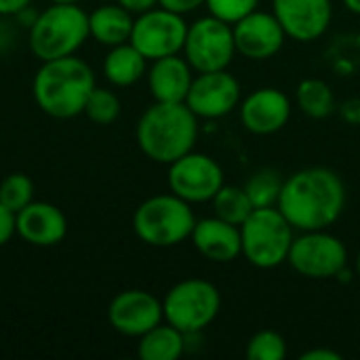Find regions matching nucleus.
Instances as JSON below:
<instances>
[{
  "instance_id": "1",
  "label": "nucleus",
  "mask_w": 360,
  "mask_h": 360,
  "mask_svg": "<svg viewBox=\"0 0 360 360\" xmlns=\"http://www.w3.org/2000/svg\"><path fill=\"white\" fill-rule=\"evenodd\" d=\"M346 184L327 167H306L283 184L278 209L297 232L329 230L346 209Z\"/></svg>"
},
{
  "instance_id": "2",
  "label": "nucleus",
  "mask_w": 360,
  "mask_h": 360,
  "mask_svg": "<svg viewBox=\"0 0 360 360\" xmlns=\"http://www.w3.org/2000/svg\"><path fill=\"white\" fill-rule=\"evenodd\" d=\"M97 86L95 72L76 55L42 61L38 68L32 93L36 105L51 118L68 120L84 112L91 91Z\"/></svg>"
},
{
  "instance_id": "3",
  "label": "nucleus",
  "mask_w": 360,
  "mask_h": 360,
  "mask_svg": "<svg viewBox=\"0 0 360 360\" xmlns=\"http://www.w3.org/2000/svg\"><path fill=\"white\" fill-rule=\"evenodd\" d=\"M198 131V116L186 103L154 101L139 116L135 139L152 162L169 167L194 150Z\"/></svg>"
},
{
  "instance_id": "4",
  "label": "nucleus",
  "mask_w": 360,
  "mask_h": 360,
  "mask_svg": "<svg viewBox=\"0 0 360 360\" xmlns=\"http://www.w3.org/2000/svg\"><path fill=\"white\" fill-rule=\"evenodd\" d=\"M91 38L89 34V13L80 4L53 2L49 8L40 11L30 27V51L40 61H51L76 51Z\"/></svg>"
},
{
  "instance_id": "5",
  "label": "nucleus",
  "mask_w": 360,
  "mask_h": 360,
  "mask_svg": "<svg viewBox=\"0 0 360 360\" xmlns=\"http://www.w3.org/2000/svg\"><path fill=\"white\" fill-rule=\"evenodd\" d=\"M196 226L192 205L177 194H156L146 198L133 213V232L148 247L169 249L186 243Z\"/></svg>"
},
{
  "instance_id": "6",
  "label": "nucleus",
  "mask_w": 360,
  "mask_h": 360,
  "mask_svg": "<svg viewBox=\"0 0 360 360\" xmlns=\"http://www.w3.org/2000/svg\"><path fill=\"white\" fill-rule=\"evenodd\" d=\"M243 257L259 270H272L287 264L295 230L278 207L255 209L240 226Z\"/></svg>"
},
{
  "instance_id": "7",
  "label": "nucleus",
  "mask_w": 360,
  "mask_h": 360,
  "mask_svg": "<svg viewBox=\"0 0 360 360\" xmlns=\"http://www.w3.org/2000/svg\"><path fill=\"white\" fill-rule=\"evenodd\" d=\"M221 310L219 289L205 278H184L162 297V314L169 325L186 335L202 333Z\"/></svg>"
},
{
  "instance_id": "8",
  "label": "nucleus",
  "mask_w": 360,
  "mask_h": 360,
  "mask_svg": "<svg viewBox=\"0 0 360 360\" xmlns=\"http://www.w3.org/2000/svg\"><path fill=\"white\" fill-rule=\"evenodd\" d=\"M287 264L304 278L329 281L348 268V249L329 230L302 232L293 238Z\"/></svg>"
},
{
  "instance_id": "9",
  "label": "nucleus",
  "mask_w": 360,
  "mask_h": 360,
  "mask_svg": "<svg viewBox=\"0 0 360 360\" xmlns=\"http://www.w3.org/2000/svg\"><path fill=\"white\" fill-rule=\"evenodd\" d=\"M181 53L196 74L228 70L236 55L232 25L213 15L196 19L188 25Z\"/></svg>"
},
{
  "instance_id": "10",
  "label": "nucleus",
  "mask_w": 360,
  "mask_h": 360,
  "mask_svg": "<svg viewBox=\"0 0 360 360\" xmlns=\"http://www.w3.org/2000/svg\"><path fill=\"white\" fill-rule=\"evenodd\" d=\"M186 34H188V23L184 15L167 11L162 6H154L135 17L129 42L148 61H154L160 57L181 53Z\"/></svg>"
},
{
  "instance_id": "11",
  "label": "nucleus",
  "mask_w": 360,
  "mask_h": 360,
  "mask_svg": "<svg viewBox=\"0 0 360 360\" xmlns=\"http://www.w3.org/2000/svg\"><path fill=\"white\" fill-rule=\"evenodd\" d=\"M169 192L177 194L190 205L211 202L213 196L226 184L221 165L202 152H188L175 162L169 165L167 171Z\"/></svg>"
},
{
  "instance_id": "12",
  "label": "nucleus",
  "mask_w": 360,
  "mask_h": 360,
  "mask_svg": "<svg viewBox=\"0 0 360 360\" xmlns=\"http://www.w3.org/2000/svg\"><path fill=\"white\" fill-rule=\"evenodd\" d=\"M240 101V82L228 70L196 74L186 97V105L205 120H217L232 114Z\"/></svg>"
},
{
  "instance_id": "13",
  "label": "nucleus",
  "mask_w": 360,
  "mask_h": 360,
  "mask_svg": "<svg viewBox=\"0 0 360 360\" xmlns=\"http://www.w3.org/2000/svg\"><path fill=\"white\" fill-rule=\"evenodd\" d=\"M165 321L162 300L143 289H127L108 306L110 327L124 338H141Z\"/></svg>"
},
{
  "instance_id": "14",
  "label": "nucleus",
  "mask_w": 360,
  "mask_h": 360,
  "mask_svg": "<svg viewBox=\"0 0 360 360\" xmlns=\"http://www.w3.org/2000/svg\"><path fill=\"white\" fill-rule=\"evenodd\" d=\"M236 53L249 61H266L281 53L287 34L274 13L255 8L232 25Z\"/></svg>"
},
{
  "instance_id": "15",
  "label": "nucleus",
  "mask_w": 360,
  "mask_h": 360,
  "mask_svg": "<svg viewBox=\"0 0 360 360\" xmlns=\"http://www.w3.org/2000/svg\"><path fill=\"white\" fill-rule=\"evenodd\" d=\"M240 122L253 135H274L283 131L291 120V99L276 86H262L249 93L240 105Z\"/></svg>"
},
{
  "instance_id": "16",
  "label": "nucleus",
  "mask_w": 360,
  "mask_h": 360,
  "mask_svg": "<svg viewBox=\"0 0 360 360\" xmlns=\"http://www.w3.org/2000/svg\"><path fill=\"white\" fill-rule=\"evenodd\" d=\"M272 13L281 21L287 38L314 42L327 34L333 19L331 0H272Z\"/></svg>"
},
{
  "instance_id": "17",
  "label": "nucleus",
  "mask_w": 360,
  "mask_h": 360,
  "mask_svg": "<svg viewBox=\"0 0 360 360\" xmlns=\"http://www.w3.org/2000/svg\"><path fill=\"white\" fill-rule=\"evenodd\" d=\"M15 230L32 247H55L68 234V219L59 207L32 200L15 215Z\"/></svg>"
},
{
  "instance_id": "18",
  "label": "nucleus",
  "mask_w": 360,
  "mask_h": 360,
  "mask_svg": "<svg viewBox=\"0 0 360 360\" xmlns=\"http://www.w3.org/2000/svg\"><path fill=\"white\" fill-rule=\"evenodd\" d=\"M190 240L194 249L213 264H232L243 255L240 226H234L217 215L196 219Z\"/></svg>"
},
{
  "instance_id": "19",
  "label": "nucleus",
  "mask_w": 360,
  "mask_h": 360,
  "mask_svg": "<svg viewBox=\"0 0 360 360\" xmlns=\"http://www.w3.org/2000/svg\"><path fill=\"white\" fill-rule=\"evenodd\" d=\"M148 89L154 101L162 103H186L188 91L194 80V70L184 55H169L150 61Z\"/></svg>"
},
{
  "instance_id": "20",
  "label": "nucleus",
  "mask_w": 360,
  "mask_h": 360,
  "mask_svg": "<svg viewBox=\"0 0 360 360\" xmlns=\"http://www.w3.org/2000/svg\"><path fill=\"white\" fill-rule=\"evenodd\" d=\"M133 21V13H129L118 2L103 4L89 13V34L103 46H116L131 40Z\"/></svg>"
},
{
  "instance_id": "21",
  "label": "nucleus",
  "mask_w": 360,
  "mask_h": 360,
  "mask_svg": "<svg viewBox=\"0 0 360 360\" xmlns=\"http://www.w3.org/2000/svg\"><path fill=\"white\" fill-rule=\"evenodd\" d=\"M148 72V59L131 44L122 42L116 46H110L105 59H103V76L112 86H131L139 82Z\"/></svg>"
},
{
  "instance_id": "22",
  "label": "nucleus",
  "mask_w": 360,
  "mask_h": 360,
  "mask_svg": "<svg viewBox=\"0 0 360 360\" xmlns=\"http://www.w3.org/2000/svg\"><path fill=\"white\" fill-rule=\"evenodd\" d=\"M188 335L162 321L139 338L137 356L141 360H177L188 348Z\"/></svg>"
},
{
  "instance_id": "23",
  "label": "nucleus",
  "mask_w": 360,
  "mask_h": 360,
  "mask_svg": "<svg viewBox=\"0 0 360 360\" xmlns=\"http://www.w3.org/2000/svg\"><path fill=\"white\" fill-rule=\"evenodd\" d=\"M295 103L308 118L323 120L338 110L333 89L321 78H304L295 89Z\"/></svg>"
},
{
  "instance_id": "24",
  "label": "nucleus",
  "mask_w": 360,
  "mask_h": 360,
  "mask_svg": "<svg viewBox=\"0 0 360 360\" xmlns=\"http://www.w3.org/2000/svg\"><path fill=\"white\" fill-rule=\"evenodd\" d=\"M211 205H213V215H217L234 226H243L249 219V215L255 211L245 188L228 186V184L221 186V190L213 196Z\"/></svg>"
},
{
  "instance_id": "25",
  "label": "nucleus",
  "mask_w": 360,
  "mask_h": 360,
  "mask_svg": "<svg viewBox=\"0 0 360 360\" xmlns=\"http://www.w3.org/2000/svg\"><path fill=\"white\" fill-rule=\"evenodd\" d=\"M283 184H285V179L281 177L278 171L264 167V169L255 171L243 188H245L247 196L251 198L253 207L264 209V207H276L278 205Z\"/></svg>"
},
{
  "instance_id": "26",
  "label": "nucleus",
  "mask_w": 360,
  "mask_h": 360,
  "mask_svg": "<svg viewBox=\"0 0 360 360\" xmlns=\"http://www.w3.org/2000/svg\"><path fill=\"white\" fill-rule=\"evenodd\" d=\"M84 114L95 124H112L120 116V99L114 91L95 86L84 103Z\"/></svg>"
},
{
  "instance_id": "27",
  "label": "nucleus",
  "mask_w": 360,
  "mask_h": 360,
  "mask_svg": "<svg viewBox=\"0 0 360 360\" xmlns=\"http://www.w3.org/2000/svg\"><path fill=\"white\" fill-rule=\"evenodd\" d=\"M34 200V184L25 173H11L0 181V202L15 215Z\"/></svg>"
},
{
  "instance_id": "28",
  "label": "nucleus",
  "mask_w": 360,
  "mask_h": 360,
  "mask_svg": "<svg viewBox=\"0 0 360 360\" xmlns=\"http://www.w3.org/2000/svg\"><path fill=\"white\" fill-rule=\"evenodd\" d=\"M249 360H285L287 359V342L281 333L272 329L257 331L247 344Z\"/></svg>"
},
{
  "instance_id": "29",
  "label": "nucleus",
  "mask_w": 360,
  "mask_h": 360,
  "mask_svg": "<svg viewBox=\"0 0 360 360\" xmlns=\"http://www.w3.org/2000/svg\"><path fill=\"white\" fill-rule=\"evenodd\" d=\"M209 15L234 25L249 13H253L259 6V0H207L205 2Z\"/></svg>"
},
{
  "instance_id": "30",
  "label": "nucleus",
  "mask_w": 360,
  "mask_h": 360,
  "mask_svg": "<svg viewBox=\"0 0 360 360\" xmlns=\"http://www.w3.org/2000/svg\"><path fill=\"white\" fill-rule=\"evenodd\" d=\"M205 2L207 0H158V6L179 13V15H188V13H194L200 6H205Z\"/></svg>"
},
{
  "instance_id": "31",
  "label": "nucleus",
  "mask_w": 360,
  "mask_h": 360,
  "mask_svg": "<svg viewBox=\"0 0 360 360\" xmlns=\"http://www.w3.org/2000/svg\"><path fill=\"white\" fill-rule=\"evenodd\" d=\"M13 234H17L15 230V213L8 211L2 202H0V247H4Z\"/></svg>"
},
{
  "instance_id": "32",
  "label": "nucleus",
  "mask_w": 360,
  "mask_h": 360,
  "mask_svg": "<svg viewBox=\"0 0 360 360\" xmlns=\"http://www.w3.org/2000/svg\"><path fill=\"white\" fill-rule=\"evenodd\" d=\"M338 110H340V116L348 122V124H352V127H360V99L359 97H350V99H346L342 105H338Z\"/></svg>"
},
{
  "instance_id": "33",
  "label": "nucleus",
  "mask_w": 360,
  "mask_h": 360,
  "mask_svg": "<svg viewBox=\"0 0 360 360\" xmlns=\"http://www.w3.org/2000/svg\"><path fill=\"white\" fill-rule=\"evenodd\" d=\"M120 6H124L129 13H133V15H141V13H146V11H150V8H154V6H158V0H116Z\"/></svg>"
},
{
  "instance_id": "34",
  "label": "nucleus",
  "mask_w": 360,
  "mask_h": 360,
  "mask_svg": "<svg viewBox=\"0 0 360 360\" xmlns=\"http://www.w3.org/2000/svg\"><path fill=\"white\" fill-rule=\"evenodd\" d=\"M300 360H342V354L329 348H312V350H306Z\"/></svg>"
},
{
  "instance_id": "35",
  "label": "nucleus",
  "mask_w": 360,
  "mask_h": 360,
  "mask_svg": "<svg viewBox=\"0 0 360 360\" xmlns=\"http://www.w3.org/2000/svg\"><path fill=\"white\" fill-rule=\"evenodd\" d=\"M30 4L32 0H0V17H15L21 8Z\"/></svg>"
},
{
  "instance_id": "36",
  "label": "nucleus",
  "mask_w": 360,
  "mask_h": 360,
  "mask_svg": "<svg viewBox=\"0 0 360 360\" xmlns=\"http://www.w3.org/2000/svg\"><path fill=\"white\" fill-rule=\"evenodd\" d=\"M36 17H38V13H34L32 11V6H25V8H21L17 15H15V19L19 21V25H23V27H32V23L36 21Z\"/></svg>"
},
{
  "instance_id": "37",
  "label": "nucleus",
  "mask_w": 360,
  "mask_h": 360,
  "mask_svg": "<svg viewBox=\"0 0 360 360\" xmlns=\"http://www.w3.org/2000/svg\"><path fill=\"white\" fill-rule=\"evenodd\" d=\"M344 6L354 13V15H360V0H344Z\"/></svg>"
},
{
  "instance_id": "38",
  "label": "nucleus",
  "mask_w": 360,
  "mask_h": 360,
  "mask_svg": "<svg viewBox=\"0 0 360 360\" xmlns=\"http://www.w3.org/2000/svg\"><path fill=\"white\" fill-rule=\"evenodd\" d=\"M354 268H356V276L360 278V249H359V253H356V262H354Z\"/></svg>"
},
{
  "instance_id": "39",
  "label": "nucleus",
  "mask_w": 360,
  "mask_h": 360,
  "mask_svg": "<svg viewBox=\"0 0 360 360\" xmlns=\"http://www.w3.org/2000/svg\"><path fill=\"white\" fill-rule=\"evenodd\" d=\"M51 2H65V4H80L82 0H51Z\"/></svg>"
}]
</instances>
